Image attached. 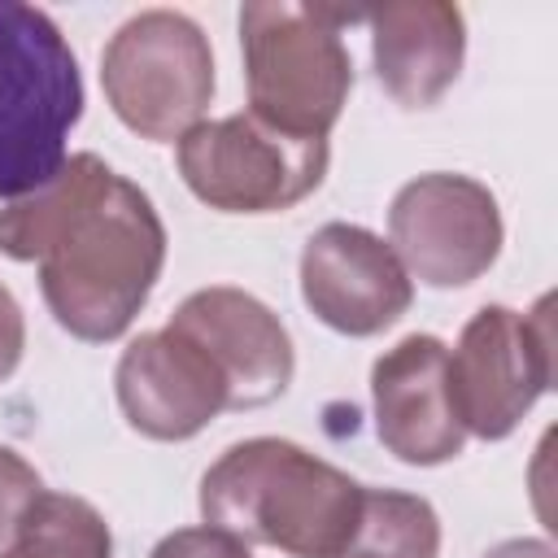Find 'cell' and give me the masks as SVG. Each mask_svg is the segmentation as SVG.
Segmentation results:
<instances>
[{"label":"cell","mask_w":558,"mask_h":558,"mask_svg":"<svg viewBox=\"0 0 558 558\" xmlns=\"http://www.w3.org/2000/svg\"><path fill=\"white\" fill-rule=\"evenodd\" d=\"M362 510V484L296 440L253 436L201 475V519L244 545L288 558H340Z\"/></svg>","instance_id":"2"},{"label":"cell","mask_w":558,"mask_h":558,"mask_svg":"<svg viewBox=\"0 0 558 558\" xmlns=\"http://www.w3.org/2000/svg\"><path fill=\"white\" fill-rule=\"evenodd\" d=\"M187 192L218 214H283L327 174V140H296L253 113L196 122L179 140Z\"/></svg>","instance_id":"6"},{"label":"cell","mask_w":558,"mask_h":558,"mask_svg":"<svg viewBox=\"0 0 558 558\" xmlns=\"http://www.w3.org/2000/svg\"><path fill=\"white\" fill-rule=\"evenodd\" d=\"M0 253L39 266V292L61 331L109 344L161 279L166 227L140 183L96 153H74L44 187L0 209Z\"/></svg>","instance_id":"1"},{"label":"cell","mask_w":558,"mask_h":558,"mask_svg":"<svg viewBox=\"0 0 558 558\" xmlns=\"http://www.w3.org/2000/svg\"><path fill=\"white\" fill-rule=\"evenodd\" d=\"M148 558H253V549L240 536L201 523V527H179V532L161 536Z\"/></svg>","instance_id":"17"},{"label":"cell","mask_w":558,"mask_h":558,"mask_svg":"<svg viewBox=\"0 0 558 558\" xmlns=\"http://www.w3.org/2000/svg\"><path fill=\"white\" fill-rule=\"evenodd\" d=\"M549 296L527 314L484 305L449 349V401L466 436L506 440L545 388H554V318Z\"/></svg>","instance_id":"7"},{"label":"cell","mask_w":558,"mask_h":558,"mask_svg":"<svg viewBox=\"0 0 558 558\" xmlns=\"http://www.w3.org/2000/svg\"><path fill=\"white\" fill-rule=\"evenodd\" d=\"M440 519L427 497L397 488H362V510L340 558H436Z\"/></svg>","instance_id":"14"},{"label":"cell","mask_w":558,"mask_h":558,"mask_svg":"<svg viewBox=\"0 0 558 558\" xmlns=\"http://www.w3.org/2000/svg\"><path fill=\"white\" fill-rule=\"evenodd\" d=\"M371 57L384 92L401 109H432L458 78L466 57V22L449 0H397L366 9Z\"/></svg>","instance_id":"13"},{"label":"cell","mask_w":558,"mask_h":558,"mask_svg":"<svg viewBox=\"0 0 558 558\" xmlns=\"http://www.w3.org/2000/svg\"><path fill=\"white\" fill-rule=\"evenodd\" d=\"M179 336H187L222 375L227 384V410H257L288 392L296 353L292 336L279 323V314L257 301L244 288H201L183 296V305L170 314Z\"/></svg>","instance_id":"10"},{"label":"cell","mask_w":558,"mask_h":558,"mask_svg":"<svg viewBox=\"0 0 558 558\" xmlns=\"http://www.w3.org/2000/svg\"><path fill=\"white\" fill-rule=\"evenodd\" d=\"M0 558H113V532L92 501L44 488Z\"/></svg>","instance_id":"15"},{"label":"cell","mask_w":558,"mask_h":558,"mask_svg":"<svg viewBox=\"0 0 558 558\" xmlns=\"http://www.w3.org/2000/svg\"><path fill=\"white\" fill-rule=\"evenodd\" d=\"M484 558H558V554H554V545L541 541V536H514V541L493 545Z\"/></svg>","instance_id":"19"},{"label":"cell","mask_w":558,"mask_h":558,"mask_svg":"<svg viewBox=\"0 0 558 558\" xmlns=\"http://www.w3.org/2000/svg\"><path fill=\"white\" fill-rule=\"evenodd\" d=\"M100 87L126 131L153 144H174L214 100L209 39L187 13L144 9L105 44Z\"/></svg>","instance_id":"5"},{"label":"cell","mask_w":558,"mask_h":558,"mask_svg":"<svg viewBox=\"0 0 558 558\" xmlns=\"http://www.w3.org/2000/svg\"><path fill=\"white\" fill-rule=\"evenodd\" d=\"M122 418L148 440H192L227 410V384L214 362L174 327L135 336L113 371Z\"/></svg>","instance_id":"12"},{"label":"cell","mask_w":558,"mask_h":558,"mask_svg":"<svg viewBox=\"0 0 558 558\" xmlns=\"http://www.w3.org/2000/svg\"><path fill=\"white\" fill-rule=\"evenodd\" d=\"M44 493L39 471L9 445H0V554L13 545L26 510L35 506V497Z\"/></svg>","instance_id":"16"},{"label":"cell","mask_w":558,"mask_h":558,"mask_svg":"<svg viewBox=\"0 0 558 558\" xmlns=\"http://www.w3.org/2000/svg\"><path fill=\"white\" fill-rule=\"evenodd\" d=\"M375 436L405 466H440L462 453L466 432L449 401V344L414 331L371 366Z\"/></svg>","instance_id":"11"},{"label":"cell","mask_w":558,"mask_h":558,"mask_svg":"<svg viewBox=\"0 0 558 558\" xmlns=\"http://www.w3.org/2000/svg\"><path fill=\"white\" fill-rule=\"evenodd\" d=\"M83 118V78L61 26L22 0H0V201H22L65 166Z\"/></svg>","instance_id":"4"},{"label":"cell","mask_w":558,"mask_h":558,"mask_svg":"<svg viewBox=\"0 0 558 558\" xmlns=\"http://www.w3.org/2000/svg\"><path fill=\"white\" fill-rule=\"evenodd\" d=\"M22 349H26V318H22L17 296L0 283V384L17 371Z\"/></svg>","instance_id":"18"},{"label":"cell","mask_w":558,"mask_h":558,"mask_svg":"<svg viewBox=\"0 0 558 558\" xmlns=\"http://www.w3.org/2000/svg\"><path fill=\"white\" fill-rule=\"evenodd\" d=\"M366 9L253 0L240 9L248 113L296 140H327L353 92V61L340 39Z\"/></svg>","instance_id":"3"},{"label":"cell","mask_w":558,"mask_h":558,"mask_svg":"<svg viewBox=\"0 0 558 558\" xmlns=\"http://www.w3.org/2000/svg\"><path fill=\"white\" fill-rule=\"evenodd\" d=\"M301 301L331 331L366 340L410 310L414 279L375 231L327 222L301 248Z\"/></svg>","instance_id":"9"},{"label":"cell","mask_w":558,"mask_h":558,"mask_svg":"<svg viewBox=\"0 0 558 558\" xmlns=\"http://www.w3.org/2000/svg\"><path fill=\"white\" fill-rule=\"evenodd\" d=\"M501 240L497 196L471 174H418L388 205V244L405 275L427 288L475 283L497 262Z\"/></svg>","instance_id":"8"}]
</instances>
